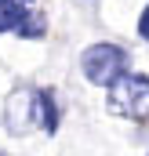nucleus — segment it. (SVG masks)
Returning <instances> with one entry per match:
<instances>
[{
  "label": "nucleus",
  "mask_w": 149,
  "mask_h": 156,
  "mask_svg": "<svg viewBox=\"0 0 149 156\" xmlns=\"http://www.w3.org/2000/svg\"><path fill=\"white\" fill-rule=\"evenodd\" d=\"M4 131L7 134H29V131H58V105L47 87H15L4 98Z\"/></svg>",
  "instance_id": "1"
},
{
  "label": "nucleus",
  "mask_w": 149,
  "mask_h": 156,
  "mask_svg": "<svg viewBox=\"0 0 149 156\" xmlns=\"http://www.w3.org/2000/svg\"><path fill=\"white\" fill-rule=\"evenodd\" d=\"M106 109L120 120L146 123L149 120V76H142V73L120 76L109 87V94H106Z\"/></svg>",
  "instance_id": "2"
},
{
  "label": "nucleus",
  "mask_w": 149,
  "mask_h": 156,
  "mask_svg": "<svg viewBox=\"0 0 149 156\" xmlns=\"http://www.w3.org/2000/svg\"><path fill=\"white\" fill-rule=\"evenodd\" d=\"M80 69L95 87H113L120 76H127V51L116 44H91L80 55Z\"/></svg>",
  "instance_id": "3"
},
{
  "label": "nucleus",
  "mask_w": 149,
  "mask_h": 156,
  "mask_svg": "<svg viewBox=\"0 0 149 156\" xmlns=\"http://www.w3.org/2000/svg\"><path fill=\"white\" fill-rule=\"evenodd\" d=\"M0 33H18L37 40L47 33V18L37 15L33 0H0Z\"/></svg>",
  "instance_id": "4"
},
{
  "label": "nucleus",
  "mask_w": 149,
  "mask_h": 156,
  "mask_svg": "<svg viewBox=\"0 0 149 156\" xmlns=\"http://www.w3.org/2000/svg\"><path fill=\"white\" fill-rule=\"evenodd\" d=\"M138 33H142V40H149V7L138 15Z\"/></svg>",
  "instance_id": "5"
},
{
  "label": "nucleus",
  "mask_w": 149,
  "mask_h": 156,
  "mask_svg": "<svg viewBox=\"0 0 149 156\" xmlns=\"http://www.w3.org/2000/svg\"><path fill=\"white\" fill-rule=\"evenodd\" d=\"M0 156H7V153H0Z\"/></svg>",
  "instance_id": "6"
}]
</instances>
